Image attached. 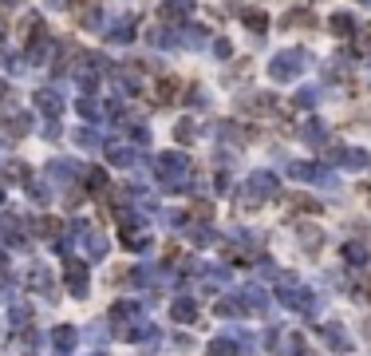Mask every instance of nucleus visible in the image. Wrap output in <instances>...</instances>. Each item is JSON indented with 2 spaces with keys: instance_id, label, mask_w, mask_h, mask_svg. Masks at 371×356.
I'll return each instance as SVG.
<instances>
[{
  "instance_id": "nucleus-4",
  "label": "nucleus",
  "mask_w": 371,
  "mask_h": 356,
  "mask_svg": "<svg viewBox=\"0 0 371 356\" xmlns=\"http://www.w3.org/2000/svg\"><path fill=\"white\" fill-rule=\"evenodd\" d=\"M367 4H371V0H367Z\"/></svg>"
},
{
  "instance_id": "nucleus-2",
  "label": "nucleus",
  "mask_w": 371,
  "mask_h": 356,
  "mask_svg": "<svg viewBox=\"0 0 371 356\" xmlns=\"http://www.w3.org/2000/svg\"><path fill=\"white\" fill-rule=\"evenodd\" d=\"M166 9H170V12H190L194 4H190V0H166Z\"/></svg>"
},
{
  "instance_id": "nucleus-1",
  "label": "nucleus",
  "mask_w": 371,
  "mask_h": 356,
  "mask_svg": "<svg viewBox=\"0 0 371 356\" xmlns=\"http://www.w3.org/2000/svg\"><path fill=\"white\" fill-rule=\"evenodd\" d=\"M300 64H304L300 51H288V56H280L277 64H273V76H277V79H293V71L300 68Z\"/></svg>"
},
{
  "instance_id": "nucleus-3",
  "label": "nucleus",
  "mask_w": 371,
  "mask_h": 356,
  "mask_svg": "<svg viewBox=\"0 0 371 356\" xmlns=\"http://www.w3.org/2000/svg\"><path fill=\"white\" fill-rule=\"evenodd\" d=\"M245 24H253L257 32H261V28H265V16H261V12H245Z\"/></svg>"
}]
</instances>
